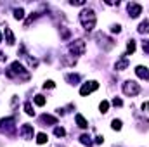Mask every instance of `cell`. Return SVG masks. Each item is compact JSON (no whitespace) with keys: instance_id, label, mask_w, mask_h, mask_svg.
Returning <instances> with one entry per match:
<instances>
[{"instance_id":"37","label":"cell","mask_w":149,"mask_h":147,"mask_svg":"<svg viewBox=\"0 0 149 147\" xmlns=\"http://www.w3.org/2000/svg\"><path fill=\"white\" fill-rule=\"evenodd\" d=\"M0 42H2V31H0Z\"/></svg>"},{"instance_id":"7","label":"cell","mask_w":149,"mask_h":147,"mask_svg":"<svg viewBox=\"0 0 149 147\" xmlns=\"http://www.w3.org/2000/svg\"><path fill=\"white\" fill-rule=\"evenodd\" d=\"M85 42L83 40H74V42H71L70 43V52L73 54V57L74 55H83L85 54Z\"/></svg>"},{"instance_id":"28","label":"cell","mask_w":149,"mask_h":147,"mask_svg":"<svg viewBox=\"0 0 149 147\" xmlns=\"http://www.w3.org/2000/svg\"><path fill=\"white\" fill-rule=\"evenodd\" d=\"M56 87V83L52 81V80H47L45 83H43V88H54Z\"/></svg>"},{"instance_id":"19","label":"cell","mask_w":149,"mask_h":147,"mask_svg":"<svg viewBox=\"0 0 149 147\" xmlns=\"http://www.w3.org/2000/svg\"><path fill=\"white\" fill-rule=\"evenodd\" d=\"M80 142H81L83 146H92V139H90V135H87V133L80 135Z\"/></svg>"},{"instance_id":"8","label":"cell","mask_w":149,"mask_h":147,"mask_svg":"<svg viewBox=\"0 0 149 147\" xmlns=\"http://www.w3.org/2000/svg\"><path fill=\"white\" fill-rule=\"evenodd\" d=\"M127 10H128L130 17H139V16L142 14V5H141V3H135V2H130V3L127 5Z\"/></svg>"},{"instance_id":"14","label":"cell","mask_w":149,"mask_h":147,"mask_svg":"<svg viewBox=\"0 0 149 147\" xmlns=\"http://www.w3.org/2000/svg\"><path fill=\"white\" fill-rule=\"evenodd\" d=\"M61 64L63 66H74L76 64V57H73V55H61Z\"/></svg>"},{"instance_id":"17","label":"cell","mask_w":149,"mask_h":147,"mask_svg":"<svg viewBox=\"0 0 149 147\" xmlns=\"http://www.w3.org/2000/svg\"><path fill=\"white\" fill-rule=\"evenodd\" d=\"M137 30H139V33L148 35V33H149V21H148V19H146V21H142V23L139 24V28H137Z\"/></svg>"},{"instance_id":"6","label":"cell","mask_w":149,"mask_h":147,"mask_svg":"<svg viewBox=\"0 0 149 147\" xmlns=\"http://www.w3.org/2000/svg\"><path fill=\"white\" fill-rule=\"evenodd\" d=\"M97 88H99V83H97L95 80H90V81H87V83L81 85V88H80V95H81V97H87V95H90L92 92H95Z\"/></svg>"},{"instance_id":"31","label":"cell","mask_w":149,"mask_h":147,"mask_svg":"<svg viewBox=\"0 0 149 147\" xmlns=\"http://www.w3.org/2000/svg\"><path fill=\"white\" fill-rule=\"evenodd\" d=\"M71 5H85V0H71Z\"/></svg>"},{"instance_id":"33","label":"cell","mask_w":149,"mask_h":147,"mask_svg":"<svg viewBox=\"0 0 149 147\" xmlns=\"http://www.w3.org/2000/svg\"><path fill=\"white\" fill-rule=\"evenodd\" d=\"M94 142H95V144H102V142H104V137H102V135H97Z\"/></svg>"},{"instance_id":"18","label":"cell","mask_w":149,"mask_h":147,"mask_svg":"<svg viewBox=\"0 0 149 147\" xmlns=\"http://www.w3.org/2000/svg\"><path fill=\"white\" fill-rule=\"evenodd\" d=\"M134 52H135V42H134V40H128V42H127V52H125L123 55L127 57L128 54H134Z\"/></svg>"},{"instance_id":"35","label":"cell","mask_w":149,"mask_h":147,"mask_svg":"<svg viewBox=\"0 0 149 147\" xmlns=\"http://www.w3.org/2000/svg\"><path fill=\"white\" fill-rule=\"evenodd\" d=\"M5 59H7V55L3 52H0V61H5Z\"/></svg>"},{"instance_id":"15","label":"cell","mask_w":149,"mask_h":147,"mask_svg":"<svg viewBox=\"0 0 149 147\" xmlns=\"http://www.w3.org/2000/svg\"><path fill=\"white\" fill-rule=\"evenodd\" d=\"M66 81L70 83V85H78L80 83V74H74V73H68L66 76Z\"/></svg>"},{"instance_id":"26","label":"cell","mask_w":149,"mask_h":147,"mask_svg":"<svg viewBox=\"0 0 149 147\" xmlns=\"http://www.w3.org/2000/svg\"><path fill=\"white\" fill-rule=\"evenodd\" d=\"M26 61H28L30 68H37V66H38V61L35 59V57H30V55H26Z\"/></svg>"},{"instance_id":"22","label":"cell","mask_w":149,"mask_h":147,"mask_svg":"<svg viewBox=\"0 0 149 147\" xmlns=\"http://www.w3.org/2000/svg\"><path fill=\"white\" fill-rule=\"evenodd\" d=\"M14 19H24V10L23 9H14Z\"/></svg>"},{"instance_id":"12","label":"cell","mask_w":149,"mask_h":147,"mask_svg":"<svg viewBox=\"0 0 149 147\" xmlns=\"http://www.w3.org/2000/svg\"><path fill=\"white\" fill-rule=\"evenodd\" d=\"M40 123L42 125H57V118L50 116V114H42L40 116Z\"/></svg>"},{"instance_id":"2","label":"cell","mask_w":149,"mask_h":147,"mask_svg":"<svg viewBox=\"0 0 149 147\" xmlns=\"http://www.w3.org/2000/svg\"><path fill=\"white\" fill-rule=\"evenodd\" d=\"M80 23H81V26H83V30L85 31H92L94 28H95V23H97V17H95V12L88 7H85L81 12H80Z\"/></svg>"},{"instance_id":"4","label":"cell","mask_w":149,"mask_h":147,"mask_svg":"<svg viewBox=\"0 0 149 147\" xmlns=\"http://www.w3.org/2000/svg\"><path fill=\"white\" fill-rule=\"evenodd\" d=\"M121 90H123V94L127 95V97H135V95H139L141 94V85L139 83H135V81H132V80H127L125 83H123V87H121Z\"/></svg>"},{"instance_id":"25","label":"cell","mask_w":149,"mask_h":147,"mask_svg":"<svg viewBox=\"0 0 149 147\" xmlns=\"http://www.w3.org/2000/svg\"><path fill=\"white\" fill-rule=\"evenodd\" d=\"M45 102H47V101H45L43 95H35V104H37V106L42 107V106H45Z\"/></svg>"},{"instance_id":"1","label":"cell","mask_w":149,"mask_h":147,"mask_svg":"<svg viewBox=\"0 0 149 147\" xmlns=\"http://www.w3.org/2000/svg\"><path fill=\"white\" fill-rule=\"evenodd\" d=\"M5 74H7L10 80H19V81H28V80H30V73L24 69V66H23L19 61H14V62L5 69Z\"/></svg>"},{"instance_id":"34","label":"cell","mask_w":149,"mask_h":147,"mask_svg":"<svg viewBox=\"0 0 149 147\" xmlns=\"http://www.w3.org/2000/svg\"><path fill=\"white\" fill-rule=\"evenodd\" d=\"M63 38H64V40H68V38H70V30H66V28L63 30Z\"/></svg>"},{"instance_id":"13","label":"cell","mask_w":149,"mask_h":147,"mask_svg":"<svg viewBox=\"0 0 149 147\" xmlns=\"http://www.w3.org/2000/svg\"><path fill=\"white\" fill-rule=\"evenodd\" d=\"M128 64H130V62H128V59L123 55L120 61H116V64H114V69H116V71H123V69H127V68H128Z\"/></svg>"},{"instance_id":"29","label":"cell","mask_w":149,"mask_h":147,"mask_svg":"<svg viewBox=\"0 0 149 147\" xmlns=\"http://www.w3.org/2000/svg\"><path fill=\"white\" fill-rule=\"evenodd\" d=\"M113 106H116V107H121V106H123V102H121V99H118V97H114V99H113Z\"/></svg>"},{"instance_id":"16","label":"cell","mask_w":149,"mask_h":147,"mask_svg":"<svg viewBox=\"0 0 149 147\" xmlns=\"http://www.w3.org/2000/svg\"><path fill=\"white\" fill-rule=\"evenodd\" d=\"M74 121H76V125H78L80 128H87V126H88L87 119H85V118H83L81 114H76V116H74Z\"/></svg>"},{"instance_id":"11","label":"cell","mask_w":149,"mask_h":147,"mask_svg":"<svg viewBox=\"0 0 149 147\" xmlns=\"http://www.w3.org/2000/svg\"><path fill=\"white\" fill-rule=\"evenodd\" d=\"M3 33H5V40H7V43L9 45H14L16 43V38H14V33H12V30L3 23Z\"/></svg>"},{"instance_id":"27","label":"cell","mask_w":149,"mask_h":147,"mask_svg":"<svg viewBox=\"0 0 149 147\" xmlns=\"http://www.w3.org/2000/svg\"><path fill=\"white\" fill-rule=\"evenodd\" d=\"M45 142H47V135H45V133H38L37 135V144L42 146V144H45Z\"/></svg>"},{"instance_id":"21","label":"cell","mask_w":149,"mask_h":147,"mask_svg":"<svg viewBox=\"0 0 149 147\" xmlns=\"http://www.w3.org/2000/svg\"><path fill=\"white\" fill-rule=\"evenodd\" d=\"M24 112H26L28 116H35V111H33L31 102H26V104H24Z\"/></svg>"},{"instance_id":"24","label":"cell","mask_w":149,"mask_h":147,"mask_svg":"<svg viewBox=\"0 0 149 147\" xmlns=\"http://www.w3.org/2000/svg\"><path fill=\"white\" fill-rule=\"evenodd\" d=\"M108 109H109V102H108V101H102V102L99 104V111L104 114V112H108Z\"/></svg>"},{"instance_id":"9","label":"cell","mask_w":149,"mask_h":147,"mask_svg":"<svg viewBox=\"0 0 149 147\" xmlns=\"http://www.w3.org/2000/svg\"><path fill=\"white\" fill-rule=\"evenodd\" d=\"M19 133H21V137H23L24 140H31V139H33V135H35V132H33V126H31V125H23V126H21V130H19Z\"/></svg>"},{"instance_id":"20","label":"cell","mask_w":149,"mask_h":147,"mask_svg":"<svg viewBox=\"0 0 149 147\" xmlns=\"http://www.w3.org/2000/svg\"><path fill=\"white\" fill-rule=\"evenodd\" d=\"M54 135H56V137H61V139H63V137L66 135V130H64L63 126H56V128H54Z\"/></svg>"},{"instance_id":"32","label":"cell","mask_w":149,"mask_h":147,"mask_svg":"<svg viewBox=\"0 0 149 147\" xmlns=\"http://www.w3.org/2000/svg\"><path fill=\"white\" fill-rule=\"evenodd\" d=\"M120 31H121V26L120 24H114L111 28V33H120Z\"/></svg>"},{"instance_id":"5","label":"cell","mask_w":149,"mask_h":147,"mask_svg":"<svg viewBox=\"0 0 149 147\" xmlns=\"http://www.w3.org/2000/svg\"><path fill=\"white\" fill-rule=\"evenodd\" d=\"M95 40L99 42V45L102 47V50H111L113 47L116 45V42L113 40V38H109V37H106L104 33H95Z\"/></svg>"},{"instance_id":"36","label":"cell","mask_w":149,"mask_h":147,"mask_svg":"<svg viewBox=\"0 0 149 147\" xmlns=\"http://www.w3.org/2000/svg\"><path fill=\"white\" fill-rule=\"evenodd\" d=\"M142 109H148V112H149V102H146V104H142Z\"/></svg>"},{"instance_id":"10","label":"cell","mask_w":149,"mask_h":147,"mask_svg":"<svg viewBox=\"0 0 149 147\" xmlns=\"http://www.w3.org/2000/svg\"><path fill=\"white\" fill-rule=\"evenodd\" d=\"M135 74H137L139 78L149 81V68L148 66H137V68H135Z\"/></svg>"},{"instance_id":"23","label":"cell","mask_w":149,"mask_h":147,"mask_svg":"<svg viewBox=\"0 0 149 147\" xmlns=\"http://www.w3.org/2000/svg\"><path fill=\"white\" fill-rule=\"evenodd\" d=\"M111 128L113 130H116V132H120V130H121V119H113L111 121Z\"/></svg>"},{"instance_id":"3","label":"cell","mask_w":149,"mask_h":147,"mask_svg":"<svg viewBox=\"0 0 149 147\" xmlns=\"http://www.w3.org/2000/svg\"><path fill=\"white\" fill-rule=\"evenodd\" d=\"M0 133L14 137L16 135V119L14 118H3V119H0Z\"/></svg>"},{"instance_id":"30","label":"cell","mask_w":149,"mask_h":147,"mask_svg":"<svg viewBox=\"0 0 149 147\" xmlns=\"http://www.w3.org/2000/svg\"><path fill=\"white\" fill-rule=\"evenodd\" d=\"M142 50H144L146 54H149V40H144V42H142Z\"/></svg>"}]
</instances>
